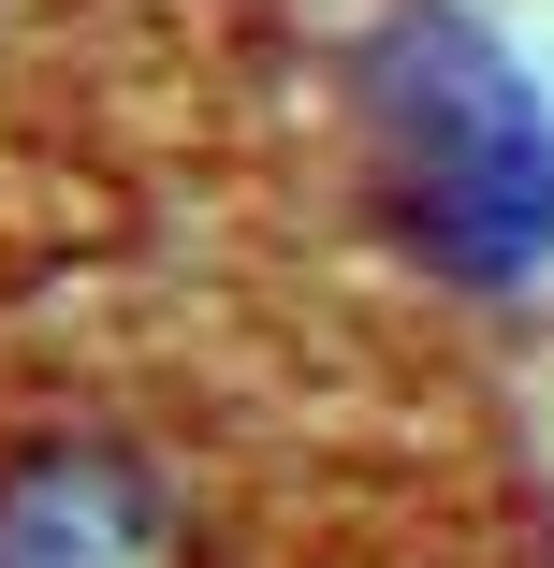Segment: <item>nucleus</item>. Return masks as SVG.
<instances>
[{
	"instance_id": "1",
	"label": "nucleus",
	"mask_w": 554,
	"mask_h": 568,
	"mask_svg": "<svg viewBox=\"0 0 554 568\" xmlns=\"http://www.w3.org/2000/svg\"><path fill=\"white\" fill-rule=\"evenodd\" d=\"M380 146H394V190L437 263H467V277L554 263V102L525 88V59L496 30L409 16L380 44Z\"/></svg>"
},
{
	"instance_id": "2",
	"label": "nucleus",
	"mask_w": 554,
	"mask_h": 568,
	"mask_svg": "<svg viewBox=\"0 0 554 568\" xmlns=\"http://www.w3.org/2000/svg\"><path fill=\"white\" fill-rule=\"evenodd\" d=\"M0 568H175V496L132 452H16L0 467Z\"/></svg>"
}]
</instances>
